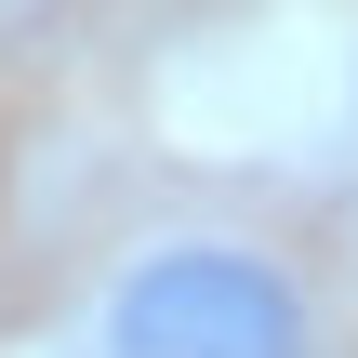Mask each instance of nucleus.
<instances>
[{
  "mask_svg": "<svg viewBox=\"0 0 358 358\" xmlns=\"http://www.w3.org/2000/svg\"><path fill=\"white\" fill-rule=\"evenodd\" d=\"M66 345L80 358H332V306L266 226L173 213L93 252Z\"/></svg>",
  "mask_w": 358,
  "mask_h": 358,
  "instance_id": "1",
  "label": "nucleus"
}]
</instances>
